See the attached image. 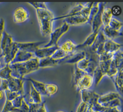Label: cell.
I'll list each match as a JSON object with an SVG mask.
<instances>
[{"instance_id": "6da1fadb", "label": "cell", "mask_w": 123, "mask_h": 112, "mask_svg": "<svg viewBox=\"0 0 123 112\" xmlns=\"http://www.w3.org/2000/svg\"><path fill=\"white\" fill-rule=\"evenodd\" d=\"M0 56L3 57L5 64H10L19 50L17 42H14L12 36L4 31L0 41Z\"/></svg>"}, {"instance_id": "7a4b0ae2", "label": "cell", "mask_w": 123, "mask_h": 112, "mask_svg": "<svg viewBox=\"0 0 123 112\" xmlns=\"http://www.w3.org/2000/svg\"><path fill=\"white\" fill-rule=\"evenodd\" d=\"M9 65L12 70V76L21 79L39 69V59L35 56L26 62L10 64Z\"/></svg>"}, {"instance_id": "3957f363", "label": "cell", "mask_w": 123, "mask_h": 112, "mask_svg": "<svg viewBox=\"0 0 123 112\" xmlns=\"http://www.w3.org/2000/svg\"><path fill=\"white\" fill-rule=\"evenodd\" d=\"M36 13L41 34L46 36L52 31V23L55 17L53 13L47 9H37Z\"/></svg>"}, {"instance_id": "277c9868", "label": "cell", "mask_w": 123, "mask_h": 112, "mask_svg": "<svg viewBox=\"0 0 123 112\" xmlns=\"http://www.w3.org/2000/svg\"><path fill=\"white\" fill-rule=\"evenodd\" d=\"M69 26L63 22L62 25L59 28H56L50 33V40L48 42L44 45V47H50L58 44V42L60 39L69 30Z\"/></svg>"}, {"instance_id": "5b68a950", "label": "cell", "mask_w": 123, "mask_h": 112, "mask_svg": "<svg viewBox=\"0 0 123 112\" xmlns=\"http://www.w3.org/2000/svg\"><path fill=\"white\" fill-rule=\"evenodd\" d=\"M25 78H18L12 76L7 80L8 90L12 92H18L24 95V83Z\"/></svg>"}, {"instance_id": "8992f818", "label": "cell", "mask_w": 123, "mask_h": 112, "mask_svg": "<svg viewBox=\"0 0 123 112\" xmlns=\"http://www.w3.org/2000/svg\"><path fill=\"white\" fill-rule=\"evenodd\" d=\"M82 102H83L89 106L98 102V99L100 96L99 94L95 91L89 90L84 89L80 91Z\"/></svg>"}, {"instance_id": "52a82bcc", "label": "cell", "mask_w": 123, "mask_h": 112, "mask_svg": "<svg viewBox=\"0 0 123 112\" xmlns=\"http://www.w3.org/2000/svg\"><path fill=\"white\" fill-rule=\"evenodd\" d=\"M85 57L86 53L84 50L77 51L68 55L64 58L60 60V64L66 63L74 65Z\"/></svg>"}, {"instance_id": "ba28073f", "label": "cell", "mask_w": 123, "mask_h": 112, "mask_svg": "<svg viewBox=\"0 0 123 112\" xmlns=\"http://www.w3.org/2000/svg\"><path fill=\"white\" fill-rule=\"evenodd\" d=\"M60 47L58 44L48 47L38 48L34 53L35 57L39 59L51 57L54 52Z\"/></svg>"}, {"instance_id": "9c48e42d", "label": "cell", "mask_w": 123, "mask_h": 112, "mask_svg": "<svg viewBox=\"0 0 123 112\" xmlns=\"http://www.w3.org/2000/svg\"><path fill=\"white\" fill-rule=\"evenodd\" d=\"M105 2H99L98 11L94 16L91 23L92 32L99 30L101 26H103L102 22V13L105 7Z\"/></svg>"}, {"instance_id": "30bf717a", "label": "cell", "mask_w": 123, "mask_h": 112, "mask_svg": "<svg viewBox=\"0 0 123 112\" xmlns=\"http://www.w3.org/2000/svg\"><path fill=\"white\" fill-rule=\"evenodd\" d=\"M29 15L27 10L22 6L17 7L13 13V20L16 23H22L29 18Z\"/></svg>"}, {"instance_id": "8fae6325", "label": "cell", "mask_w": 123, "mask_h": 112, "mask_svg": "<svg viewBox=\"0 0 123 112\" xmlns=\"http://www.w3.org/2000/svg\"><path fill=\"white\" fill-rule=\"evenodd\" d=\"M88 17L85 16L79 12L71 17L64 19V21L70 26H79L87 23Z\"/></svg>"}, {"instance_id": "7c38bea8", "label": "cell", "mask_w": 123, "mask_h": 112, "mask_svg": "<svg viewBox=\"0 0 123 112\" xmlns=\"http://www.w3.org/2000/svg\"><path fill=\"white\" fill-rule=\"evenodd\" d=\"M45 42H17V45L19 50L24 51L27 52L34 53L39 48V46L44 43Z\"/></svg>"}, {"instance_id": "4fadbf2b", "label": "cell", "mask_w": 123, "mask_h": 112, "mask_svg": "<svg viewBox=\"0 0 123 112\" xmlns=\"http://www.w3.org/2000/svg\"><path fill=\"white\" fill-rule=\"evenodd\" d=\"M93 83V79L92 75L86 74L78 81L75 86L77 90L80 91L81 90L88 89Z\"/></svg>"}, {"instance_id": "5bb4252c", "label": "cell", "mask_w": 123, "mask_h": 112, "mask_svg": "<svg viewBox=\"0 0 123 112\" xmlns=\"http://www.w3.org/2000/svg\"><path fill=\"white\" fill-rule=\"evenodd\" d=\"M34 57H35V56L33 53L19 50L14 58L10 64L25 62Z\"/></svg>"}, {"instance_id": "9a60e30c", "label": "cell", "mask_w": 123, "mask_h": 112, "mask_svg": "<svg viewBox=\"0 0 123 112\" xmlns=\"http://www.w3.org/2000/svg\"><path fill=\"white\" fill-rule=\"evenodd\" d=\"M92 32L86 39L84 42L79 44L76 45V51L83 50L84 49L91 46L99 32V31Z\"/></svg>"}, {"instance_id": "2e32d148", "label": "cell", "mask_w": 123, "mask_h": 112, "mask_svg": "<svg viewBox=\"0 0 123 112\" xmlns=\"http://www.w3.org/2000/svg\"><path fill=\"white\" fill-rule=\"evenodd\" d=\"M123 44L117 43L112 40L107 39L104 43V49L105 52L114 54L116 51L122 49Z\"/></svg>"}, {"instance_id": "e0dca14e", "label": "cell", "mask_w": 123, "mask_h": 112, "mask_svg": "<svg viewBox=\"0 0 123 112\" xmlns=\"http://www.w3.org/2000/svg\"><path fill=\"white\" fill-rule=\"evenodd\" d=\"M117 98L121 99V95L118 92H110L106 94L100 96L98 99V102L102 105Z\"/></svg>"}, {"instance_id": "ac0fdd59", "label": "cell", "mask_w": 123, "mask_h": 112, "mask_svg": "<svg viewBox=\"0 0 123 112\" xmlns=\"http://www.w3.org/2000/svg\"><path fill=\"white\" fill-rule=\"evenodd\" d=\"M102 31L107 39L112 40L120 36H123L122 30H116L110 28L108 25L103 26Z\"/></svg>"}, {"instance_id": "d6986e66", "label": "cell", "mask_w": 123, "mask_h": 112, "mask_svg": "<svg viewBox=\"0 0 123 112\" xmlns=\"http://www.w3.org/2000/svg\"><path fill=\"white\" fill-rule=\"evenodd\" d=\"M112 81L114 84L118 93L122 96L123 87V69L118 70L117 73L112 79Z\"/></svg>"}, {"instance_id": "ffe728a7", "label": "cell", "mask_w": 123, "mask_h": 112, "mask_svg": "<svg viewBox=\"0 0 123 112\" xmlns=\"http://www.w3.org/2000/svg\"><path fill=\"white\" fill-rule=\"evenodd\" d=\"M85 4V3H79L77 4L76 5L74 6L72 9H71L68 13H67L65 14L62 15V16H59L56 17H54L53 20L55 21V20H60L62 19H65L76 14L82 10Z\"/></svg>"}, {"instance_id": "44dd1931", "label": "cell", "mask_w": 123, "mask_h": 112, "mask_svg": "<svg viewBox=\"0 0 123 112\" xmlns=\"http://www.w3.org/2000/svg\"><path fill=\"white\" fill-rule=\"evenodd\" d=\"M59 64H60V60H55L51 57L39 59V68L53 67Z\"/></svg>"}, {"instance_id": "7402d4cb", "label": "cell", "mask_w": 123, "mask_h": 112, "mask_svg": "<svg viewBox=\"0 0 123 112\" xmlns=\"http://www.w3.org/2000/svg\"><path fill=\"white\" fill-rule=\"evenodd\" d=\"M42 102L41 94L38 92L31 84L30 91L28 101L27 103H33L40 104Z\"/></svg>"}, {"instance_id": "603a6c76", "label": "cell", "mask_w": 123, "mask_h": 112, "mask_svg": "<svg viewBox=\"0 0 123 112\" xmlns=\"http://www.w3.org/2000/svg\"><path fill=\"white\" fill-rule=\"evenodd\" d=\"M112 60L118 70L123 69V53L121 49L113 54Z\"/></svg>"}, {"instance_id": "cb8c5ba5", "label": "cell", "mask_w": 123, "mask_h": 112, "mask_svg": "<svg viewBox=\"0 0 123 112\" xmlns=\"http://www.w3.org/2000/svg\"><path fill=\"white\" fill-rule=\"evenodd\" d=\"M25 80H26L31 82V84L33 85L34 88L39 92L41 95L45 96V83L37 81L31 78L24 79Z\"/></svg>"}, {"instance_id": "d4e9b609", "label": "cell", "mask_w": 123, "mask_h": 112, "mask_svg": "<svg viewBox=\"0 0 123 112\" xmlns=\"http://www.w3.org/2000/svg\"><path fill=\"white\" fill-rule=\"evenodd\" d=\"M106 40H107V39H106V37L105 36V35H104L102 30H100L99 31L93 43L92 44L91 46L89 47L90 50L92 52L95 53L96 50L97 48V47L100 44L104 43V42L106 41Z\"/></svg>"}, {"instance_id": "484cf974", "label": "cell", "mask_w": 123, "mask_h": 112, "mask_svg": "<svg viewBox=\"0 0 123 112\" xmlns=\"http://www.w3.org/2000/svg\"><path fill=\"white\" fill-rule=\"evenodd\" d=\"M76 44H75L72 41L68 40L65 41L60 47L67 54H72L76 51Z\"/></svg>"}, {"instance_id": "4316f807", "label": "cell", "mask_w": 123, "mask_h": 112, "mask_svg": "<svg viewBox=\"0 0 123 112\" xmlns=\"http://www.w3.org/2000/svg\"><path fill=\"white\" fill-rule=\"evenodd\" d=\"M112 18V15L109 7H104L102 13V22L103 26H108Z\"/></svg>"}, {"instance_id": "83f0119b", "label": "cell", "mask_w": 123, "mask_h": 112, "mask_svg": "<svg viewBox=\"0 0 123 112\" xmlns=\"http://www.w3.org/2000/svg\"><path fill=\"white\" fill-rule=\"evenodd\" d=\"M104 76V73L101 71L99 66H98L92 74L93 82H94L96 85H98L99 84Z\"/></svg>"}, {"instance_id": "f1b7e54d", "label": "cell", "mask_w": 123, "mask_h": 112, "mask_svg": "<svg viewBox=\"0 0 123 112\" xmlns=\"http://www.w3.org/2000/svg\"><path fill=\"white\" fill-rule=\"evenodd\" d=\"M12 70L9 64H6L0 70V79L8 80L12 77Z\"/></svg>"}, {"instance_id": "f546056e", "label": "cell", "mask_w": 123, "mask_h": 112, "mask_svg": "<svg viewBox=\"0 0 123 112\" xmlns=\"http://www.w3.org/2000/svg\"><path fill=\"white\" fill-rule=\"evenodd\" d=\"M86 74V73L85 71L79 69L76 66V65L74 64V69L73 72V80L74 85L75 86L77 82H78V81L80 79V78Z\"/></svg>"}, {"instance_id": "4dcf8cb0", "label": "cell", "mask_w": 123, "mask_h": 112, "mask_svg": "<svg viewBox=\"0 0 123 112\" xmlns=\"http://www.w3.org/2000/svg\"><path fill=\"white\" fill-rule=\"evenodd\" d=\"M58 89V86L54 84H45V96H51L54 95Z\"/></svg>"}, {"instance_id": "1f68e13d", "label": "cell", "mask_w": 123, "mask_h": 112, "mask_svg": "<svg viewBox=\"0 0 123 112\" xmlns=\"http://www.w3.org/2000/svg\"><path fill=\"white\" fill-rule=\"evenodd\" d=\"M99 4V2H93L92 6L90 9L88 16V19L87 23L90 24V25H91V23L94 16H95V15L97 14V12L98 11Z\"/></svg>"}, {"instance_id": "d6a6232c", "label": "cell", "mask_w": 123, "mask_h": 112, "mask_svg": "<svg viewBox=\"0 0 123 112\" xmlns=\"http://www.w3.org/2000/svg\"><path fill=\"white\" fill-rule=\"evenodd\" d=\"M1 112H23V111L20 109L14 108L12 106L11 101L6 99Z\"/></svg>"}, {"instance_id": "836d02e7", "label": "cell", "mask_w": 123, "mask_h": 112, "mask_svg": "<svg viewBox=\"0 0 123 112\" xmlns=\"http://www.w3.org/2000/svg\"><path fill=\"white\" fill-rule=\"evenodd\" d=\"M112 59L106 60V61H101L98 62V66L100 68L101 71L104 73V75L106 76V74L110 68V66L111 63V62L112 61Z\"/></svg>"}, {"instance_id": "e575fe53", "label": "cell", "mask_w": 123, "mask_h": 112, "mask_svg": "<svg viewBox=\"0 0 123 112\" xmlns=\"http://www.w3.org/2000/svg\"><path fill=\"white\" fill-rule=\"evenodd\" d=\"M68 55L64 51L59 47L53 54L51 57L55 60H62Z\"/></svg>"}, {"instance_id": "d590c367", "label": "cell", "mask_w": 123, "mask_h": 112, "mask_svg": "<svg viewBox=\"0 0 123 112\" xmlns=\"http://www.w3.org/2000/svg\"><path fill=\"white\" fill-rule=\"evenodd\" d=\"M123 25L122 22L114 18H112L108 25L110 28L116 30H122Z\"/></svg>"}, {"instance_id": "8d00e7d4", "label": "cell", "mask_w": 123, "mask_h": 112, "mask_svg": "<svg viewBox=\"0 0 123 112\" xmlns=\"http://www.w3.org/2000/svg\"><path fill=\"white\" fill-rule=\"evenodd\" d=\"M118 71V70L116 68L115 64L112 59V61L111 62V65L110 66V68H109L106 76H107L109 77H110L112 80V79L114 78V77L116 75Z\"/></svg>"}, {"instance_id": "74e56055", "label": "cell", "mask_w": 123, "mask_h": 112, "mask_svg": "<svg viewBox=\"0 0 123 112\" xmlns=\"http://www.w3.org/2000/svg\"><path fill=\"white\" fill-rule=\"evenodd\" d=\"M89 61V58L88 57L86 56V57L78 61L76 64H75V65H76V66L79 69L85 71V70H86Z\"/></svg>"}, {"instance_id": "f35d334b", "label": "cell", "mask_w": 123, "mask_h": 112, "mask_svg": "<svg viewBox=\"0 0 123 112\" xmlns=\"http://www.w3.org/2000/svg\"><path fill=\"white\" fill-rule=\"evenodd\" d=\"M121 99L117 98L110 102L104 103L101 105L106 108H113V107H121Z\"/></svg>"}, {"instance_id": "ab89813d", "label": "cell", "mask_w": 123, "mask_h": 112, "mask_svg": "<svg viewBox=\"0 0 123 112\" xmlns=\"http://www.w3.org/2000/svg\"><path fill=\"white\" fill-rule=\"evenodd\" d=\"M24 95H20L16 98H15L14 99H13L11 102L12 103V106L17 109H20L21 107L23 100L24 98Z\"/></svg>"}, {"instance_id": "60d3db41", "label": "cell", "mask_w": 123, "mask_h": 112, "mask_svg": "<svg viewBox=\"0 0 123 112\" xmlns=\"http://www.w3.org/2000/svg\"><path fill=\"white\" fill-rule=\"evenodd\" d=\"M5 96H6V99H7L10 101H12L13 99H14L20 95H23L20 93L16 92H12L8 90L5 91Z\"/></svg>"}, {"instance_id": "b9f144b4", "label": "cell", "mask_w": 123, "mask_h": 112, "mask_svg": "<svg viewBox=\"0 0 123 112\" xmlns=\"http://www.w3.org/2000/svg\"><path fill=\"white\" fill-rule=\"evenodd\" d=\"M111 9V12L112 16H118L120 15L122 12V9L121 7L118 5H113Z\"/></svg>"}, {"instance_id": "7bdbcfd3", "label": "cell", "mask_w": 123, "mask_h": 112, "mask_svg": "<svg viewBox=\"0 0 123 112\" xmlns=\"http://www.w3.org/2000/svg\"><path fill=\"white\" fill-rule=\"evenodd\" d=\"M28 4L32 5L34 8L37 9H47L48 8L45 2H28Z\"/></svg>"}, {"instance_id": "ee69618b", "label": "cell", "mask_w": 123, "mask_h": 112, "mask_svg": "<svg viewBox=\"0 0 123 112\" xmlns=\"http://www.w3.org/2000/svg\"><path fill=\"white\" fill-rule=\"evenodd\" d=\"M113 54L108 53L106 52H104L101 55L99 56V61H106L108 60L111 59L113 57Z\"/></svg>"}, {"instance_id": "f6af8a7d", "label": "cell", "mask_w": 123, "mask_h": 112, "mask_svg": "<svg viewBox=\"0 0 123 112\" xmlns=\"http://www.w3.org/2000/svg\"><path fill=\"white\" fill-rule=\"evenodd\" d=\"M27 103L29 106V112H37V109L40 104H37L33 103Z\"/></svg>"}, {"instance_id": "bcb514c9", "label": "cell", "mask_w": 123, "mask_h": 112, "mask_svg": "<svg viewBox=\"0 0 123 112\" xmlns=\"http://www.w3.org/2000/svg\"><path fill=\"white\" fill-rule=\"evenodd\" d=\"M87 106L88 105L86 104L81 101L78 106L76 112H85Z\"/></svg>"}, {"instance_id": "7dc6e473", "label": "cell", "mask_w": 123, "mask_h": 112, "mask_svg": "<svg viewBox=\"0 0 123 112\" xmlns=\"http://www.w3.org/2000/svg\"><path fill=\"white\" fill-rule=\"evenodd\" d=\"M102 112H122L120 107H116L113 108H106Z\"/></svg>"}, {"instance_id": "c3c4849f", "label": "cell", "mask_w": 123, "mask_h": 112, "mask_svg": "<svg viewBox=\"0 0 123 112\" xmlns=\"http://www.w3.org/2000/svg\"><path fill=\"white\" fill-rule=\"evenodd\" d=\"M5 28V21L3 18L0 19V41L4 32Z\"/></svg>"}, {"instance_id": "681fc988", "label": "cell", "mask_w": 123, "mask_h": 112, "mask_svg": "<svg viewBox=\"0 0 123 112\" xmlns=\"http://www.w3.org/2000/svg\"><path fill=\"white\" fill-rule=\"evenodd\" d=\"M8 90V84L7 80H1L0 85V90L5 91Z\"/></svg>"}, {"instance_id": "f907efd6", "label": "cell", "mask_w": 123, "mask_h": 112, "mask_svg": "<svg viewBox=\"0 0 123 112\" xmlns=\"http://www.w3.org/2000/svg\"><path fill=\"white\" fill-rule=\"evenodd\" d=\"M37 112H47V110L45 107V102H42L39 105Z\"/></svg>"}, {"instance_id": "816d5d0a", "label": "cell", "mask_w": 123, "mask_h": 112, "mask_svg": "<svg viewBox=\"0 0 123 112\" xmlns=\"http://www.w3.org/2000/svg\"><path fill=\"white\" fill-rule=\"evenodd\" d=\"M85 112H94V111L93 110V109H92L91 107L89 106L88 105L87 108H86V111Z\"/></svg>"}, {"instance_id": "f5cc1de1", "label": "cell", "mask_w": 123, "mask_h": 112, "mask_svg": "<svg viewBox=\"0 0 123 112\" xmlns=\"http://www.w3.org/2000/svg\"><path fill=\"white\" fill-rule=\"evenodd\" d=\"M3 91L0 90V100H1L3 98Z\"/></svg>"}, {"instance_id": "db71d44e", "label": "cell", "mask_w": 123, "mask_h": 112, "mask_svg": "<svg viewBox=\"0 0 123 112\" xmlns=\"http://www.w3.org/2000/svg\"><path fill=\"white\" fill-rule=\"evenodd\" d=\"M1 65V59L0 58V66Z\"/></svg>"}, {"instance_id": "11a10c76", "label": "cell", "mask_w": 123, "mask_h": 112, "mask_svg": "<svg viewBox=\"0 0 123 112\" xmlns=\"http://www.w3.org/2000/svg\"><path fill=\"white\" fill-rule=\"evenodd\" d=\"M64 112V111H59V112Z\"/></svg>"}, {"instance_id": "9f6ffc18", "label": "cell", "mask_w": 123, "mask_h": 112, "mask_svg": "<svg viewBox=\"0 0 123 112\" xmlns=\"http://www.w3.org/2000/svg\"></svg>"}]
</instances>
